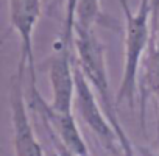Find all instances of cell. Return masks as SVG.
<instances>
[{
  "label": "cell",
  "mask_w": 159,
  "mask_h": 156,
  "mask_svg": "<svg viewBox=\"0 0 159 156\" xmlns=\"http://www.w3.org/2000/svg\"><path fill=\"white\" fill-rule=\"evenodd\" d=\"M122 13L125 16V52H123V70L120 85L116 94L117 105L128 103L129 108L134 106L136 91H137V73L140 61L143 58L148 44L153 39L151 28V0H140L136 13L131 11L128 0H119Z\"/></svg>",
  "instance_id": "6da1fadb"
},
{
  "label": "cell",
  "mask_w": 159,
  "mask_h": 156,
  "mask_svg": "<svg viewBox=\"0 0 159 156\" xmlns=\"http://www.w3.org/2000/svg\"><path fill=\"white\" fill-rule=\"evenodd\" d=\"M73 45L76 50V64L83 70L88 81L94 88L95 94L100 97V103L111 120L114 123L120 122L117 117V102L112 95L109 78L106 70V59H105V45L98 39L94 28H81L75 27V38Z\"/></svg>",
  "instance_id": "7a4b0ae2"
},
{
  "label": "cell",
  "mask_w": 159,
  "mask_h": 156,
  "mask_svg": "<svg viewBox=\"0 0 159 156\" xmlns=\"http://www.w3.org/2000/svg\"><path fill=\"white\" fill-rule=\"evenodd\" d=\"M75 108L92 131V134L98 139L102 147L106 150L109 156H123L120 139L117 131L114 130L111 120L108 119L94 88L84 76L75 59Z\"/></svg>",
  "instance_id": "3957f363"
},
{
  "label": "cell",
  "mask_w": 159,
  "mask_h": 156,
  "mask_svg": "<svg viewBox=\"0 0 159 156\" xmlns=\"http://www.w3.org/2000/svg\"><path fill=\"white\" fill-rule=\"evenodd\" d=\"M27 62L19 59L17 73L11 76L10 86V109L13 126V147L16 156H44V150L34 134V128L27 112L24 95V73Z\"/></svg>",
  "instance_id": "277c9868"
},
{
  "label": "cell",
  "mask_w": 159,
  "mask_h": 156,
  "mask_svg": "<svg viewBox=\"0 0 159 156\" xmlns=\"http://www.w3.org/2000/svg\"><path fill=\"white\" fill-rule=\"evenodd\" d=\"M55 52L50 58L48 80L52 85L50 106L59 112H72L75 106V45L62 34L55 42Z\"/></svg>",
  "instance_id": "5b68a950"
},
{
  "label": "cell",
  "mask_w": 159,
  "mask_h": 156,
  "mask_svg": "<svg viewBox=\"0 0 159 156\" xmlns=\"http://www.w3.org/2000/svg\"><path fill=\"white\" fill-rule=\"evenodd\" d=\"M30 106L42 116L44 122L56 137V142L62 148H66L73 156H91L88 144L75 122L73 112L55 111L50 106V103H47L41 97L38 88L31 86H30Z\"/></svg>",
  "instance_id": "8992f818"
},
{
  "label": "cell",
  "mask_w": 159,
  "mask_h": 156,
  "mask_svg": "<svg viewBox=\"0 0 159 156\" xmlns=\"http://www.w3.org/2000/svg\"><path fill=\"white\" fill-rule=\"evenodd\" d=\"M10 25L20 39V59L27 62L30 86L36 88V67L33 55V33L42 14L41 0H8Z\"/></svg>",
  "instance_id": "52a82bcc"
},
{
  "label": "cell",
  "mask_w": 159,
  "mask_h": 156,
  "mask_svg": "<svg viewBox=\"0 0 159 156\" xmlns=\"http://www.w3.org/2000/svg\"><path fill=\"white\" fill-rule=\"evenodd\" d=\"M143 80L140 85L142 91V120H143V108H145V100L148 95H153L159 105V19L156 30L153 33V39L150 44V50L145 59V67H143ZM157 131H159V119H157Z\"/></svg>",
  "instance_id": "ba28073f"
},
{
  "label": "cell",
  "mask_w": 159,
  "mask_h": 156,
  "mask_svg": "<svg viewBox=\"0 0 159 156\" xmlns=\"http://www.w3.org/2000/svg\"><path fill=\"white\" fill-rule=\"evenodd\" d=\"M102 17V0H80L75 27L94 28Z\"/></svg>",
  "instance_id": "9c48e42d"
},
{
  "label": "cell",
  "mask_w": 159,
  "mask_h": 156,
  "mask_svg": "<svg viewBox=\"0 0 159 156\" xmlns=\"http://www.w3.org/2000/svg\"><path fill=\"white\" fill-rule=\"evenodd\" d=\"M78 2L80 0H66V17H64V25H62V31H61V34L72 44H73V38H75Z\"/></svg>",
  "instance_id": "30bf717a"
},
{
  "label": "cell",
  "mask_w": 159,
  "mask_h": 156,
  "mask_svg": "<svg viewBox=\"0 0 159 156\" xmlns=\"http://www.w3.org/2000/svg\"><path fill=\"white\" fill-rule=\"evenodd\" d=\"M114 130H116V131H117V134H119V139H120V145H122L123 156H136L134 145H133V142L129 140V137H128V134H126V131L123 130V126H122V123H120V122L114 125Z\"/></svg>",
  "instance_id": "8fae6325"
},
{
  "label": "cell",
  "mask_w": 159,
  "mask_h": 156,
  "mask_svg": "<svg viewBox=\"0 0 159 156\" xmlns=\"http://www.w3.org/2000/svg\"><path fill=\"white\" fill-rule=\"evenodd\" d=\"M157 19H159V0H151V28H153V33L156 30Z\"/></svg>",
  "instance_id": "7c38bea8"
},
{
  "label": "cell",
  "mask_w": 159,
  "mask_h": 156,
  "mask_svg": "<svg viewBox=\"0 0 159 156\" xmlns=\"http://www.w3.org/2000/svg\"><path fill=\"white\" fill-rule=\"evenodd\" d=\"M139 151H140L142 156H159V131H157V142H156V145L153 148H143V147H140Z\"/></svg>",
  "instance_id": "4fadbf2b"
}]
</instances>
